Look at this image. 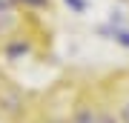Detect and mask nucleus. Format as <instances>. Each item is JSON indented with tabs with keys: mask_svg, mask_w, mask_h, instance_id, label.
I'll use <instances>...</instances> for the list:
<instances>
[{
	"mask_svg": "<svg viewBox=\"0 0 129 123\" xmlns=\"http://www.w3.org/2000/svg\"><path fill=\"white\" fill-rule=\"evenodd\" d=\"M26 49H29L26 43H14V46H9V57H14V55H26Z\"/></svg>",
	"mask_w": 129,
	"mask_h": 123,
	"instance_id": "nucleus-4",
	"label": "nucleus"
},
{
	"mask_svg": "<svg viewBox=\"0 0 129 123\" xmlns=\"http://www.w3.org/2000/svg\"><path fill=\"white\" fill-rule=\"evenodd\" d=\"M115 37H118L123 46H129V32H123V29H120V32H115Z\"/></svg>",
	"mask_w": 129,
	"mask_h": 123,
	"instance_id": "nucleus-8",
	"label": "nucleus"
},
{
	"mask_svg": "<svg viewBox=\"0 0 129 123\" xmlns=\"http://www.w3.org/2000/svg\"><path fill=\"white\" fill-rule=\"evenodd\" d=\"M0 109L9 112V114H14V112L20 109V95L14 89H9V86H0Z\"/></svg>",
	"mask_w": 129,
	"mask_h": 123,
	"instance_id": "nucleus-1",
	"label": "nucleus"
},
{
	"mask_svg": "<svg viewBox=\"0 0 129 123\" xmlns=\"http://www.w3.org/2000/svg\"><path fill=\"white\" fill-rule=\"evenodd\" d=\"M98 123H120V117L112 109H103V112H98Z\"/></svg>",
	"mask_w": 129,
	"mask_h": 123,
	"instance_id": "nucleus-3",
	"label": "nucleus"
},
{
	"mask_svg": "<svg viewBox=\"0 0 129 123\" xmlns=\"http://www.w3.org/2000/svg\"><path fill=\"white\" fill-rule=\"evenodd\" d=\"M72 123H98V112L92 109V106H80V109L75 112Z\"/></svg>",
	"mask_w": 129,
	"mask_h": 123,
	"instance_id": "nucleus-2",
	"label": "nucleus"
},
{
	"mask_svg": "<svg viewBox=\"0 0 129 123\" xmlns=\"http://www.w3.org/2000/svg\"><path fill=\"white\" fill-rule=\"evenodd\" d=\"M120 120H123V123H129V100L120 106Z\"/></svg>",
	"mask_w": 129,
	"mask_h": 123,
	"instance_id": "nucleus-7",
	"label": "nucleus"
},
{
	"mask_svg": "<svg viewBox=\"0 0 129 123\" xmlns=\"http://www.w3.org/2000/svg\"><path fill=\"white\" fill-rule=\"evenodd\" d=\"M0 14H12V0H0Z\"/></svg>",
	"mask_w": 129,
	"mask_h": 123,
	"instance_id": "nucleus-6",
	"label": "nucleus"
},
{
	"mask_svg": "<svg viewBox=\"0 0 129 123\" xmlns=\"http://www.w3.org/2000/svg\"><path fill=\"white\" fill-rule=\"evenodd\" d=\"M66 3H69L75 12H83V9H86V3H83V0H66Z\"/></svg>",
	"mask_w": 129,
	"mask_h": 123,
	"instance_id": "nucleus-5",
	"label": "nucleus"
}]
</instances>
